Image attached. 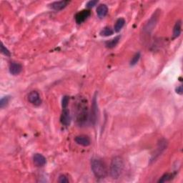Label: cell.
Listing matches in <instances>:
<instances>
[{
  "label": "cell",
  "instance_id": "1",
  "mask_svg": "<svg viewBox=\"0 0 183 183\" xmlns=\"http://www.w3.org/2000/svg\"><path fill=\"white\" fill-rule=\"evenodd\" d=\"M91 168L97 178H105L107 175L106 165L100 159L94 158L92 159Z\"/></svg>",
  "mask_w": 183,
  "mask_h": 183
},
{
  "label": "cell",
  "instance_id": "18",
  "mask_svg": "<svg viewBox=\"0 0 183 183\" xmlns=\"http://www.w3.org/2000/svg\"><path fill=\"white\" fill-rule=\"evenodd\" d=\"M9 100H10L9 96H6V97H2L1 99V100H0V107L3 108L4 107L7 106V104L9 103Z\"/></svg>",
  "mask_w": 183,
  "mask_h": 183
},
{
  "label": "cell",
  "instance_id": "6",
  "mask_svg": "<svg viewBox=\"0 0 183 183\" xmlns=\"http://www.w3.org/2000/svg\"><path fill=\"white\" fill-rule=\"evenodd\" d=\"M91 12L90 10H82V11L79 12L78 13L75 15V20L77 24H81L85 21L90 16Z\"/></svg>",
  "mask_w": 183,
  "mask_h": 183
},
{
  "label": "cell",
  "instance_id": "14",
  "mask_svg": "<svg viewBox=\"0 0 183 183\" xmlns=\"http://www.w3.org/2000/svg\"><path fill=\"white\" fill-rule=\"evenodd\" d=\"M124 24H125V20L123 18H119L117 20L114 27V30L115 32H119L123 29Z\"/></svg>",
  "mask_w": 183,
  "mask_h": 183
},
{
  "label": "cell",
  "instance_id": "13",
  "mask_svg": "<svg viewBox=\"0 0 183 183\" xmlns=\"http://www.w3.org/2000/svg\"><path fill=\"white\" fill-rule=\"evenodd\" d=\"M182 30V22L181 20H178L176 23H175L174 29H173V37L177 38L178 37L180 34H181Z\"/></svg>",
  "mask_w": 183,
  "mask_h": 183
},
{
  "label": "cell",
  "instance_id": "12",
  "mask_svg": "<svg viewBox=\"0 0 183 183\" xmlns=\"http://www.w3.org/2000/svg\"><path fill=\"white\" fill-rule=\"evenodd\" d=\"M108 12V7L106 4H100L97 8V14L100 19L105 17Z\"/></svg>",
  "mask_w": 183,
  "mask_h": 183
},
{
  "label": "cell",
  "instance_id": "21",
  "mask_svg": "<svg viewBox=\"0 0 183 183\" xmlns=\"http://www.w3.org/2000/svg\"><path fill=\"white\" fill-rule=\"evenodd\" d=\"M1 52L4 55L8 56V57H9V56L11 55V54H10V52L7 49L6 47H4L3 43H2V44H1Z\"/></svg>",
  "mask_w": 183,
  "mask_h": 183
},
{
  "label": "cell",
  "instance_id": "5",
  "mask_svg": "<svg viewBox=\"0 0 183 183\" xmlns=\"http://www.w3.org/2000/svg\"><path fill=\"white\" fill-rule=\"evenodd\" d=\"M71 120H72V118H71L70 111L67 110V108L63 109L62 114H61L60 117L61 123H62L63 125L67 127L70 124Z\"/></svg>",
  "mask_w": 183,
  "mask_h": 183
},
{
  "label": "cell",
  "instance_id": "4",
  "mask_svg": "<svg viewBox=\"0 0 183 183\" xmlns=\"http://www.w3.org/2000/svg\"><path fill=\"white\" fill-rule=\"evenodd\" d=\"M28 101L34 106H39L42 104V99L37 91H32L28 95Z\"/></svg>",
  "mask_w": 183,
  "mask_h": 183
},
{
  "label": "cell",
  "instance_id": "2",
  "mask_svg": "<svg viewBox=\"0 0 183 183\" xmlns=\"http://www.w3.org/2000/svg\"><path fill=\"white\" fill-rule=\"evenodd\" d=\"M124 170V161L120 157H114L110 164V175L114 179H118Z\"/></svg>",
  "mask_w": 183,
  "mask_h": 183
},
{
  "label": "cell",
  "instance_id": "3",
  "mask_svg": "<svg viewBox=\"0 0 183 183\" xmlns=\"http://www.w3.org/2000/svg\"><path fill=\"white\" fill-rule=\"evenodd\" d=\"M88 116L87 107L85 101L80 100L77 107V122L80 124H83L87 121Z\"/></svg>",
  "mask_w": 183,
  "mask_h": 183
},
{
  "label": "cell",
  "instance_id": "9",
  "mask_svg": "<svg viewBox=\"0 0 183 183\" xmlns=\"http://www.w3.org/2000/svg\"><path fill=\"white\" fill-rule=\"evenodd\" d=\"M33 162H34V164L38 167L44 166L46 162H47L45 157L42 154L39 153L35 154L34 157H33Z\"/></svg>",
  "mask_w": 183,
  "mask_h": 183
},
{
  "label": "cell",
  "instance_id": "16",
  "mask_svg": "<svg viewBox=\"0 0 183 183\" xmlns=\"http://www.w3.org/2000/svg\"><path fill=\"white\" fill-rule=\"evenodd\" d=\"M113 33H114V31L111 29L110 27H107L104 28V29L100 32V35L103 37H109V36H111L112 34H113Z\"/></svg>",
  "mask_w": 183,
  "mask_h": 183
},
{
  "label": "cell",
  "instance_id": "23",
  "mask_svg": "<svg viewBox=\"0 0 183 183\" xmlns=\"http://www.w3.org/2000/svg\"><path fill=\"white\" fill-rule=\"evenodd\" d=\"M97 3L98 1H97V0H92V1L88 2L87 3V8H92Z\"/></svg>",
  "mask_w": 183,
  "mask_h": 183
},
{
  "label": "cell",
  "instance_id": "24",
  "mask_svg": "<svg viewBox=\"0 0 183 183\" xmlns=\"http://www.w3.org/2000/svg\"><path fill=\"white\" fill-rule=\"evenodd\" d=\"M176 92L177 94H179V95H182V94H183V88H182V85H180V86H179V87H177L176 88Z\"/></svg>",
  "mask_w": 183,
  "mask_h": 183
},
{
  "label": "cell",
  "instance_id": "20",
  "mask_svg": "<svg viewBox=\"0 0 183 183\" xmlns=\"http://www.w3.org/2000/svg\"><path fill=\"white\" fill-rule=\"evenodd\" d=\"M69 100H70V98H69L68 96H65L64 97L62 98V109L67 108V106H68V104H69Z\"/></svg>",
  "mask_w": 183,
  "mask_h": 183
},
{
  "label": "cell",
  "instance_id": "17",
  "mask_svg": "<svg viewBox=\"0 0 183 183\" xmlns=\"http://www.w3.org/2000/svg\"><path fill=\"white\" fill-rule=\"evenodd\" d=\"M139 58H140V53L139 52L136 53V54L133 56V58H132V60L130 61V65L131 66L135 65L139 60Z\"/></svg>",
  "mask_w": 183,
  "mask_h": 183
},
{
  "label": "cell",
  "instance_id": "19",
  "mask_svg": "<svg viewBox=\"0 0 183 183\" xmlns=\"http://www.w3.org/2000/svg\"><path fill=\"white\" fill-rule=\"evenodd\" d=\"M172 175L168 174V173L165 174L158 180V182H165L170 181V180L172 179Z\"/></svg>",
  "mask_w": 183,
  "mask_h": 183
},
{
  "label": "cell",
  "instance_id": "22",
  "mask_svg": "<svg viewBox=\"0 0 183 183\" xmlns=\"http://www.w3.org/2000/svg\"><path fill=\"white\" fill-rule=\"evenodd\" d=\"M58 182H60V183H68L69 179L67 178V176H65V175H62L59 177Z\"/></svg>",
  "mask_w": 183,
  "mask_h": 183
},
{
  "label": "cell",
  "instance_id": "15",
  "mask_svg": "<svg viewBox=\"0 0 183 183\" xmlns=\"http://www.w3.org/2000/svg\"><path fill=\"white\" fill-rule=\"evenodd\" d=\"M119 39H120V36H118V37L113 38L112 39H111V40H110V41L106 42V44H105L106 47L109 48V49H112V48L115 47L117 44H118L119 43Z\"/></svg>",
  "mask_w": 183,
  "mask_h": 183
},
{
  "label": "cell",
  "instance_id": "11",
  "mask_svg": "<svg viewBox=\"0 0 183 183\" xmlns=\"http://www.w3.org/2000/svg\"><path fill=\"white\" fill-rule=\"evenodd\" d=\"M69 3H70V2L69 1L55 2H53V3L50 4V6L52 9L57 10V11H60V10H62L64 8H65Z\"/></svg>",
  "mask_w": 183,
  "mask_h": 183
},
{
  "label": "cell",
  "instance_id": "7",
  "mask_svg": "<svg viewBox=\"0 0 183 183\" xmlns=\"http://www.w3.org/2000/svg\"><path fill=\"white\" fill-rule=\"evenodd\" d=\"M97 97L96 95L94 96L92 100V110H91V122L94 124H95L97 121Z\"/></svg>",
  "mask_w": 183,
  "mask_h": 183
},
{
  "label": "cell",
  "instance_id": "8",
  "mask_svg": "<svg viewBox=\"0 0 183 183\" xmlns=\"http://www.w3.org/2000/svg\"><path fill=\"white\" fill-rule=\"evenodd\" d=\"M75 142H77L78 144L82 145L83 147H87L90 145L91 140L90 138L87 135H79L75 137Z\"/></svg>",
  "mask_w": 183,
  "mask_h": 183
},
{
  "label": "cell",
  "instance_id": "10",
  "mask_svg": "<svg viewBox=\"0 0 183 183\" xmlns=\"http://www.w3.org/2000/svg\"><path fill=\"white\" fill-rule=\"evenodd\" d=\"M22 66L17 62H12L9 66V72L12 75H17L21 73Z\"/></svg>",
  "mask_w": 183,
  "mask_h": 183
}]
</instances>
